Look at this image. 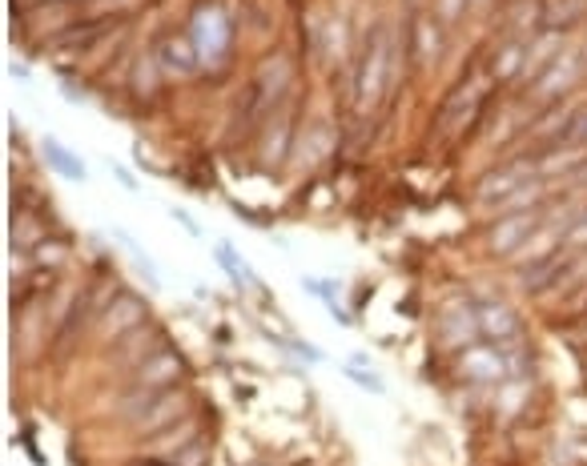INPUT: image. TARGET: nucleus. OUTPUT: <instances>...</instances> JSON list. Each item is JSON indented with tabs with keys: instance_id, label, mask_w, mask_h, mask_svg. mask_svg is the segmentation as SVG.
Instances as JSON below:
<instances>
[{
	"instance_id": "21",
	"label": "nucleus",
	"mask_w": 587,
	"mask_h": 466,
	"mask_svg": "<svg viewBox=\"0 0 587 466\" xmlns=\"http://www.w3.org/2000/svg\"><path fill=\"white\" fill-rule=\"evenodd\" d=\"M129 466H170V459H137V462H129Z\"/></svg>"
},
{
	"instance_id": "4",
	"label": "nucleus",
	"mask_w": 587,
	"mask_h": 466,
	"mask_svg": "<svg viewBox=\"0 0 587 466\" xmlns=\"http://www.w3.org/2000/svg\"><path fill=\"white\" fill-rule=\"evenodd\" d=\"M539 229V213L535 209H515V213H503L495 226L487 229V246L495 254H515L519 246H527Z\"/></svg>"
},
{
	"instance_id": "2",
	"label": "nucleus",
	"mask_w": 587,
	"mask_h": 466,
	"mask_svg": "<svg viewBox=\"0 0 587 466\" xmlns=\"http://www.w3.org/2000/svg\"><path fill=\"white\" fill-rule=\"evenodd\" d=\"M185 406H190V398H185V390L177 386H161V390H142L133 398H125L121 403V414L129 418V426H133L137 434H157L165 431V426H173L177 414H185Z\"/></svg>"
},
{
	"instance_id": "8",
	"label": "nucleus",
	"mask_w": 587,
	"mask_h": 466,
	"mask_svg": "<svg viewBox=\"0 0 587 466\" xmlns=\"http://www.w3.org/2000/svg\"><path fill=\"white\" fill-rule=\"evenodd\" d=\"M142 318H145V302H142V297L117 294L113 306L105 310V318L97 322V330H101V338H121V334H133Z\"/></svg>"
},
{
	"instance_id": "11",
	"label": "nucleus",
	"mask_w": 587,
	"mask_h": 466,
	"mask_svg": "<svg viewBox=\"0 0 587 466\" xmlns=\"http://www.w3.org/2000/svg\"><path fill=\"white\" fill-rule=\"evenodd\" d=\"M198 44L185 41V36H165L161 44V64L170 73H193V64H198Z\"/></svg>"
},
{
	"instance_id": "10",
	"label": "nucleus",
	"mask_w": 587,
	"mask_h": 466,
	"mask_svg": "<svg viewBox=\"0 0 587 466\" xmlns=\"http://www.w3.org/2000/svg\"><path fill=\"white\" fill-rule=\"evenodd\" d=\"M575 69H580V57H575V53H567L563 61H552V64H547V77H539L535 92H539V97H555L559 89H567L575 77H580Z\"/></svg>"
},
{
	"instance_id": "17",
	"label": "nucleus",
	"mask_w": 587,
	"mask_h": 466,
	"mask_svg": "<svg viewBox=\"0 0 587 466\" xmlns=\"http://www.w3.org/2000/svg\"><path fill=\"white\" fill-rule=\"evenodd\" d=\"M426 57H439V29L431 21H418V64H426Z\"/></svg>"
},
{
	"instance_id": "14",
	"label": "nucleus",
	"mask_w": 587,
	"mask_h": 466,
	"mask_svg": "<svg viewBox=\"0 0 587 466\" xmlns=\"http://www.w3.org/2000/svg\"><path fill=\"white\" fill-rule=\"evenodd\" d=\"M555 262H559V254H543L539 262H531L523 274H519V282H523L527 290H543V282L555 274Z\"/></svg>"
},
{
	"instance_id": "5",
	"label": "nucleus",
	"mask_w": 587,
	"mask_h": 466,
	"mask_svg": "<svg viewBox=\"0 0 587 466\" xmlns=\"http://www.w3.org/2000/svg\"><path fill=\"white\" fill-rule=\"evenodd\" d=\"M193 44H198V57L201 61H221L230 49V24L218 8H201L193 16Z\"/></svg>"
},
{
	"instance_id": "9",
	"label": "nucleus",
	"mask_w": 587,
	"mask_h": 466,
	"mask_svg": "<svg viewBox=\"0 0 587 466\" xmlns=\"http://www.w3.org/2000/svg\"><path fill=\"white\" fill-rule=\"evenodd\" d=\"M459 370H463V378H471V382H495V378L507 374V366H503V350H499V346H474V350H463Z\"/></svg>"
},
{
	"instance_id": "3",
	"label": "nucleus",
	"mask_w": 587,
	"mask_h": 466,
	"mask_svg": "<svg viewBox=\"0 0 587 466\" xmlns=\"http://www.w3.org/2000/svg\"><path fill=\"white\" fill-rule=\"evenodd\" d=\"M531 173H539L531 161H511V165H503V170H491L479 185H474V201L503 209V201H507L511 193L523 189V185L531 181Z\"/></svg>"
},
{
	"instance_id": "19",
	"label": "nucleus",
	"mask_w": 587,
	"mask_h": 466,
	"mask_svg": "<svg viewBox=\"0 0 587 466\" xmlns=\"http://www.w3.org/2000/svg\"><path fill=\"white\" fill-rule=\"evenodd\" d=\"M218 257H221V262H226V274L234 277V282H249V269H246V262H241V257H238L230 246H218Z\"/></svg>"
},
{
	"instance_id": "15",
	"label": "nucleus",
	"mask_w": 587,
	"mask_h": 466,
	"mask_svg": "<svg viewBox=\"0 0 587 466\" xmlns=\"http://www.w3.org/2000/svg\"><path fill=\"white\" fill-rule=\"evenodd\" d=\"M185 442H193V426H190V422H177L173 431L149 434V446H157V451H181Z\"/></svg>"
},
{
	"instance_id": "12",
	"label": "nucleus",
	"mask_w": 587,
	"mask_h": 466,
	"mask_svg": "<svg viewBox=\"0 0 587 466\" xmlns=\"http://www.w3.org/2000/svg\"><path fill=\"white\" fill-rule=\"evenodd\" d=\"M44 161H49L57 173L73 177V181H85V161H81L77 153H69L61 141H53V137H44Z\"/></svg>"
},
{
	"instance_id": "6",
	"label": "nucleus",
	"mask_w": 587,
	"mask_h": 466,
	"mask_svg": "<svg viewBox=\"0 0 587 466\" xmlns=\"http://www.w3.org/2000/svg\"><path fill=\"white\" fill-rule=\"evenodd\" d=\"M471 310H474V322H479V334H483V338H491L495 346L519 338V318L503 302L483 297V302H471Z\"/></svg>"
},
{
	"instance_id": "13",
	"label": "nucleus",
	"mask_w": 587,
	"mask_h": 466,
	"mask_svg": "<svg viewBox=\"0 0 587 466\" xmlns=\"http://www.w3.org/2000/svg\"><path fill=\"white\" fill-rule=\"evenodd\" d=\"M587 161V149L583 145H575V149H563V153H547V157H539V173L543 177H555V173H572V165H583Z\"/></svg>"
},
{
	"instance_id": "7",
	"label": "nucleus",
	"mask_w": 587,
	"mask_h": 466,
	"mask_svg": "<svg viewBox=\"0 0 587 466\" xmlns=\"http://www.w3.org/2000/svg\"><path fill=\"white\" fill-rule=\"evenodd\" d=\"M181 354L177 350H157L149 354L142 366L133 370V386L137 390H161V386H173V378L181 374Z\"/></svg>"
},
{
	"instance_id": "1",
	"label": "nucleus",
	"mask_w": 587,
	"mask_h": 466,
	"mask_svg": "<svg viewBox=\"0 0 587 466\" xmlns=\"http://www.w3.org/2000/svg\"><path fill=\"white\" fill-rule=\"evenodd\" d=\"M390 89V29L386 24H375L367 36V49H362L358 61V81H354V105L362 113L382 105Z\"/></svg>"
},
{
	"instance_id": "18",
	"label": "nucleus",
	"mask_w": 587,
	"mask_h": 466,
	"mask_svg": "<svg viewBox=\"0 0 587 466\" xmlns=\"http://www.w3.org/2000/svg\"><path fill=\"white\" fill-rule=\"evenodd\" d=\"M559 141H563V145H583L587 149V109L572 117V125L563 129V137H559Z\"/></svg>"
},
{
	"instance_id": "20",
	"label": "nucleus",
	"mask_w": 587,
	"mask_h": 466,
	"mask_svg": "<svg viewBox=\"0 0 587 466\" xmlns=\"http://www.w3.org/2000/svg\"><path fill=\"white\" fill-rule=\"evenodd\" d=\"M567 249H587V213H580V218L567 226V238H563Z\"/></svg>"
},
{
	"instance_id": "16",
	"label": "nucleus",
	"mask_w": 587,
	"mask_h": 466,
	"mask_svg": "<svg viewBox=\"0 0 587 466\" xmlns=\"http://www.w3.org/2000/svg\"><path fill=\"white\" fill-rule=\"evenodd\" d=\"M170 466H210V446L193 438V442H185L181 451L170 454Z\"/></svg>"
}]
</instances>
